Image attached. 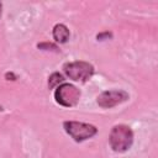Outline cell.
Masks as SVG:
<instances>
[{
	"instance_id": "obj_10",
	"label": "cell",
	"mask_w": 158,
	"mask_h": 158,
	"mask_svg": "<svg viewBox=\"0 0 158 158\" xmlns=\"http://www.w3.org/2000/svg\"><path fill=\"white\" fill-rule=\"evenodd\" d=\"M5 78H6L7 80H16V75H15L12 72H7V73L5 74Z\"/></svg>"
},
{
	"instance_id": "obj_9",
	"label": "cell",
	"mask_w": 158,
	"mask_h": 158,
	"mask_svg": "<svg viewBox=\"0 0 158 158\" xmlns=\"http://www.w3.org/2000/svg\"><path fill=\"white\" fill-rule=\"evenodd\" d=\"M111 37H112V33H111V32H109V31H106V32H101V33H99V35L96 36L98 41H104V40H109V38H111Z\"/></svg>"
},
{
	"instance_id": "obj_11",
	"label": "cell",
	"mask_w": 158,
	"mask_h": 158,
	"mask_svg": "<svg viewBox=\"0 0 158 158\" xmlns=\"http://www.w3.org/2000/svg\"><path fill=\"white\" fill-rule=\"evenodd\" d=\"M2 15V2H0V17Z\"/></svg>"
},
{
	"instance_id": "obj_5",
	"label": "cell",
	"mask_w": 158,
	"mask_h": 158,
	"mask_svg": "<svg viewBox=\"0 0 158 158\" xmlns=\"http://www.w3.org/2000/svg\"><path fill=\"white\" fill-rule=\"evenodd\" d=\"M130 98L128 93L121 89H112V90H105L96 98V104L102 109H111L115 107L125 101H127Z\"/></svg>"
},
{
	"instance_id": "obj_4",
	"label": "cell",
	"mask_w": 158,
	"mask_h": 158,
	"mask_svg": "<svg viewBox=\"0 0 158 158\" xmlns=\"http://www.w3.org/2000/svg\"><path fill=\"white\" fill-rule=\"evenodd\" d=\"M80 90L70 84V83H62L54 90V100L63 107H73L79 102L80 99Z\"/></svg>"
},
{
	"instance_id": "obj_3",
	"label": "cell",
	"mask_w": 158,
	"mask_h": 158,
	"mask_svg": "<svg viewBox=\"0 0 158 158\" xmlns=\"http://www.w3.org/2000/svg\"><path fill=\"white\" fill-rule=\"evenodd\" d=\"M63 128L75 142L86 141L98 133V128L94 125L79 121H64Z\"/></svg>"
},
{
	"instance_id": "obj_8",
	"label": "cell",
	"mask_w": 158,
	"mask_h": 158,
	"mask_svg": "<svg viewBox=\"0 0 158 158\" xmlns=\"http://www.w3.org/2000/svg\"><path fill=\"white\" fill-rule=\"evenodd\" d=\"M37 48H38V49H42V51L59 52L58 46H57V44H54V43H49V42H42V43H38V44H37Z\"/></svg>"
},
{
	"instance_id": "obj_1",
	"label": "cell",
	"mask_w": 158,
	"mask_h": 158,
	"mask_svg": "<svg viewBox=\"0 0 158 158\" xmlns=\"http://www.w3.org/2000/svg\"><path fill=\"white\" fill-rule=\"evenodd\" d=\"M133 131L130 126L120 123L115 125L109 135V143L114 152L116 153H123L128 151L132 147L133 143Z\"/></svg>"
},
{
	"instance_id": "obj_7",
	"label": "cell",
	"mask_w": 158,
	"mask_h": 158,
	"mask_svg": "<svg viewBox=\"0 0 158 158\" xmlns=\"http://www.w3.org/2000/svg\"><path fill=\"white\" fill-rule=\"evenodd\" d=\"M62 83H64V77L58 72L52 73L49 75V78H48V88L49 89H54L58 85H60Z\"/></svg>"
},
{
	"instance_id": "obj_6",
	"label": "cell",
	"mask_w": 158,
	"mask_h": 158,
	"mask_svg": "<svg viewBox=\"0 0 158 158\" xmlns=\"http://www.w3.org/2000/svg\"><path fill=\"white\" fill-rule=\"evenodd\" d=\"M52 36L57 43L63 44V43H67L69 41L70 31L64 23H57V25H54V27L52 30Z\"/></svg>"
},
{
	"instance_id": "obj_2",
	"label": "cell",
	"mask_w": 158,
	"mask_h": 158,
	"mask_svg": "<svg viewBox=\"0 0 158 158\" xmlns=\"http://www.w3.org/2000/svg\"><path fill=\"white\" fill-rule=\"evenodd\" d=\"M63 72L69 79H72L74 81L85 83L94 75L95 69H94V65L89 62L75 60V62L64 63Z\"/></svg>"
}]
</instances>
